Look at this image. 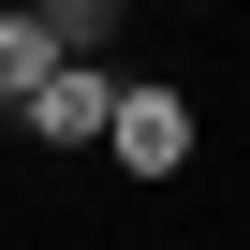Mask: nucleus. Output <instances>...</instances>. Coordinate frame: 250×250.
I'll use <instances>...</instances> for the list:
<instances>
[{
	"label": "nucleus",
	"mask_w": 250,
	"mask_h": 250,
	"mask_svg": "<svg viewBox=\"0 0 250 250\" xmlns=\"http://www.w3.org/2000/svg\"><path fill=\"white\" fill-rule=\"evenodd\" d=\"M103 147H118V177H177L191 162V88H118Z\"/></svg>",
	"instance_id": "f257e3e1"
},
{
	"label": "nucleus",
	"mask_w": 250,
	"mask_h": 250,
	"mask_svg": "<svg viewBox=\"0 0 250 250\" xmlns=\"http://www.w3.org/2000/svg\"><path fill=\"white\" fill-rule=\"evenodd\" d=\"M15 118H30V147H103V118H118V74L59 59V74H44V88L15 103Z\"/></svg>",
	"instance_id": "f03ea898"
},
{
	"label": "nucleus",
	"mask_w": 250,
	"mask_h": 250,
	"mask_svg": "<svg viewBox=\"0 0 250 250\" xmlns=\"http://www.w3.org/2000/svg\"><path fill=\"white\" fill-rule=\"evenodd\" d=\"M44 74H59V30L44 15H0V103H30Z\"/></svg>",
	"instance_id": "7ed1b4c3"
}]
</instances>
